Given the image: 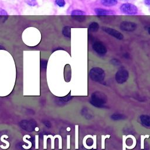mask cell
Listing matches in <instances>:
<instances>
[{"mask_svg": "<svg viewBox=\"0 0 150 150\" xmlns=\"http://www.w3.org/2000/svg\"><path fill=\"white\" fill-rule=\"evenodd\" d=\"M128 71L124 68H120L115 74V80L118 84H122L128 80Z\"/></svg>", "mask_w": 150, "mask_h": 150, "instance_id": "obj_4", "label": "cell"}, {"mask_svg": "<svg viewBox=\"0 0 150 150\" xmlns=\"http://www.w3.org/2000/svg\"><path fill=\"white\" fill-rule=\"evenodd\" d=\"M99 29V25L97 22H93L90 23L88 26V30L90 32H96Z\"/></svg>", "mask_w": 150, "mask_h": 150, "instance_id": "obj_13", "label": "cell"}, {"mask_svg": "<svg viewBox=\"0 0 150 150\" xmlns=\"http://www.w3.org/2000/svg\"><path fill=\"white\" fill-rule=\"evenodd\" d=\"M2 49H5L2 46L0 45V50H2Z\"/></svg>", "mask_w": 150, "mask_h": 150, "instance_id": "obj_24", "label": "cell"}, {"mask_svg": "<svg viewBox=\"0 0 150 150\" xmlns=\"http://www.w3.org/2000/svg\"><path fill=\"white\" fill-rule=\"evenodd\" d=\"M22 127L25 129L30 130L33 129L35 127H33V125H32V122L29 121H24L23 125H22Z\"/></svg>", "mask_w": 150, "mask_h": 150, "instance_id": "obj_14", "label": "cell"}, {"mask_svg": "<svg viewBox=\"0 0 150 150\" xmlns=\"http://www.w3.org/2000/svg\"><path fill=\"white\" fill-rule=\"evenodd\" d=\"M102 30L103 31H104L105 33H107V34L113 36L114 38L119 39V40H121L123 39L124 36L118 30L111 28H109V27H102Z\"/></svg>", "mask_w": 150, "mask_h": 150, "instance_id": "obj_5", "label": "cell"}, {"mask_svg": "<svg viewBox=\"0 0 150 150\" xmlns=\"http://www.w3.org/2000/svg\"><path fill=\"white\" fill-rule=\"evenodd\" d=\"M47 60H41L40 62V67L43 70H45L46 67H47Z\"/></svg>", "mask_w": 150, "mask_h": 150, "instance_id": "obj_20", "label": "cell"}, {"mask_svg": "<svg viewBox=\"0 0 150 150\" xmlns=\"http://www.w3.org/2000/svg\"><path fill=\"white\" fill-rule=\"evenodd\" d=\"M55 3L59 7H63L66 4L64 0H55Z\"/></svg>", "mask_w": 150, "mask_h": 150, "instance_id": "obj_19", "label": "cell"}, {"mask_svg": "<svg viewBox=\"0 0 150 150\" xmlns=\"http://www.w3.org/2000/svg\"><path fill=\"white\" fill-rule=\"evenodd\" d=\"M111 63L113 65H115V66H118L120 64V61L117 59H114L111 60Z\"/></svg>", "mask_w": 150, "mask_h": 150, "instance_id": "obj_21", "label": "cell"}, {"mask_svg": "<svg viewBox=\"0 0 150 150\" xmlns=\"http://www.w3.org/2000/svg\"><path fill=\"white\" fill-rule=\"evenodd\" d=\"M62 34L63 36L67 38H70L71 37V28L68 26H64L62 29Z\"/></svg>", "mask_w": 150, "mask_h": 150, "instance_id": "obj_12", "label": "cell"}, {"mask_svg": "<svg viewBox=\"0 0 150 150\" xmlns=\"http://www.w3.org/2000/svg\"><path fill=\"white\" fill-rule=\"evenodd\" d=\"M74 20L78 22H83L86 19V15H79V16H71Z\"/></svg>", "mask_w": 150, "mask_h": 150, "instance_id": "obj_17", "label": "cell"}, {"mask_svg": "<svg viewBox=\"0 0 150 150\" xmlns=\"http://www.w3.org/2000/svg\"><path fill=\"white\" fill-rule=\"evenodd\" d=\"M121 1H128V0H121Z\"/></svg>", "mask_w": 150, "mask_h": 150, "instance_id": "obj_25", "label": "cell"}, {"mask_svg": "<svg viewBox=\"0 0 150 150\" xmlns=\"http://www.w3.org/2000/svg\"><path fill=\"white\" fill-rule=\"evenodd\" d=\"M148 32L149 34L150 35V25L148 27Z\"/></svg>", "mask_w": 150, "mask_h": 150, "instance_id": "obj_23", "label": "cell"}, {"mask_svg": "<svg viewBox=\"0 0 150 150\" xmlns=\"http://www.w3.org/2000/svg\"><path fill=\"white\" fill-rule=\"evenodd\" d=\"M125 118V115L121 114H113L111 116V118L113 120H121Z\"/></svg>", "mask_w": 150, "mask_h": 150, "instance_id": "obj_15", "label": "cell"}, {"mask_svg": "<svg viewBox=\"0 0 150 150\" xmlns=\"http://www.w3.org/2000/svg\"><path fill=\"white\" fill-rule=\"evenodd\" d=\"M8 18V14L5 10L0 8V23L5 22Z\"/></svg>", "mask_w": 150, "mask_h": 150, "instance_id": "obj_11", "label": "cell"}, {"mask_svg": "<svg viewBox=\"0 0 150 150\" xmlns=\"http://www.w3.org/2000/svg\"><path fill=\"white\" fill-rule=\"evenodd\" d=\"M145 4L146 5L150 6V0H145Z\"/></svg>", "mask_w": 150, "mask_h": 150, "instance_id": "obj_22", "label": "cell"}, {"mask_svg": "<svg viewBox=\"0 0 150 150\" xmlns=\"http://www.w3.org/2000/svg\"><path fill=\"white\" fill-rule=\"evenodd\" d=\"M118 0H101L103 5L107 7L113 6L117 4Z\"/></svg>", "mask_w": 150, "mask_h": 150, "instance_id": "obj_10", "label": "cell"}, {"mask_svg": "<svg viewBox=\"0 0 150 150\" xmlns=\"http://www.w3.org/2000/svg\"><path fill=\"white\" fill-rule=\"evenodd\" d=\"M141 124L146 127H150V116L148 115H142L139 117Z\"/></svg>", "mask_w": 150, "mask_h": 150, "instance_id": "obj_9", "label": "cell"}, {"mask_svg": "<svg viewBox=\"0 0 150 150\" xmlns=\"http://www.w3.org/2000/svg\"><path fill=\"white\" fill-rule=\"evenodd\" d=\"M121 11L126 15H136L138 13L137 7L131 3H125L121 5L120 6Z\"/></svg>", "mask_w": 150, "mask_h": 150, "instance_id": "obj_3", "label": "cell"}, {"mask_svg": "<svg viewBox=\"0 0 150 150\" xmlns=\"http://www.w3.org/2000/svg\"><path fill=\"white\" fill-rule=\"evenodd\" d=\"M107 101V97L104 93L101 91H95L91 94L90 102L94 107L103 108L105 106Z\"/></svg>", "mask_w": 150, "mask_h": 150, "instance_id": "obj_1", "label": "cell"}, {"mask_svg": "<svg viewBox=\"0 0 150 150\" xmlns=\"http://www.w3.org/2000/svg\"><path fill=\"white\" fill-rule=\"evenodd\" d=\"M94 50L100 55H103L107 53V48L101 42H96L93 45Z\"/></svg>", "mask_w": 150, "mask_h": 150, "instance_id": "obj_7", "label": "cell"}, {"mask_svg": "<svg viewBox=\"0 0 150 150\" xmlns=\"http://www.w3.org/2000/svg\"><path fill=\"white\" fill-rule=\"evenodd\" d=\"M79 15H86V12L79 9H75L71 11V16H79Z\"/></svg>", "mask_w": 150, "mask_h": 150, "instance_id": "obj_16", "label": "cell"}, {"mask_svg": "<svg viewBox=\"0 0 150 150\" xmlns=\"http://www.w3.org/2000/svg\"><path fill=\"white\" fill-rule=\"evenodd\" d=\"M89 76L93 81L101 83L104 79L105 73L100 67H93L90 70Z\"/></svg>", "mask_w": 150, "mask_h": 150, "instance_id": "obj_2", "label": "cell"}, {"mask_svg": "<svg viewBox=\"0 0 150 150\" xmlns=\"http://www.w3.org/2000/svg\"><path fill=\"white\" fill-rule=\"evenodd\" d=\"M94 12L96 15L98 16H105L114 14V13L111 11H108L102 8H95Z\"/></svg>", "mask_w": 150, "mask_h": 150, "instance_id": "obj_8", "label": "cell"}, {"mask_svg": "<svg viewBox=\"0 0 150 150\" xmlns=\"http://www.w3.org/2000/svg\"><path fill=\"white\" fill-rule=\"evenodd\" d=\"M25 2L30 6H35L38 5L36 0H25Z\"/></svg>", "mask_w": 150, "mask_h": 150, "instance_id": "obj_18", "label": "cell"}, {"mask_svg": "<svg viewBox=\"0 0 150 150\" xmlns=\"http://www.w3.org/2000/svg\"><path fill=\"white\" fill-rule=\"evenodd\" d=\"M120 27V29L124 31L132 32L136 29L137 25L135 23L132 22L124 21L121 23Z\"/></svg>", "mask_w": 150, "mask_h": 150, "instance_id": "obj_6", "label": "cell"}]
</instances>
